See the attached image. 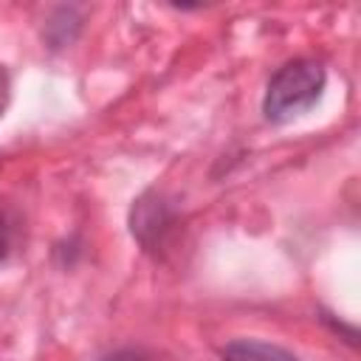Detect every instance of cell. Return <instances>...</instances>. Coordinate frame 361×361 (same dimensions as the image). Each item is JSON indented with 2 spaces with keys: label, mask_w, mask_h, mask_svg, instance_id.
<instances>
[{
  "label": "cell",
  "mask_w": 361,
  "mask_h": 361,
  "mask_svg": "<svg viewBox=\"0 0 361 361\" xmlns=\"http://www.w3.org/2000/svg\"><path fill=\"white\" fill-rule=\"evenodd\" d=\"M324 85H327V71L322 62L307 59V56L285 62L268 79V87L262 96L265 118L271 124H288L305 116L322 99Z\"/></svg>",
  "instance_id": "1"
},
{
  "label": "cell",
  "mask_w": 361,
  "mask_h": 361,
  "mask_svg": "<svg viewBox=\"0 0 361 361\" xmlns=\"http://www.w3.org/2000/svg\"><path fill=\"white\" fill-rule=\"evenodd\" d=\"M175 223H178V214H175L172 203L155 189L144 192L130 209V231L141 243L144 251L158 254L166 245Z\"/></svg>",
  "instance_id": "2"
},
{
  "label": "cell",
  "mask_w": 361,
  "mask_h": 361,
  "mask_svg": "<svg viewBox=\"0 0 361 361\" xmlns=\"http://www.w3.org/2000/svg\"><path fill=\"white\" fill-rule=\"evenodd\" d=\"M223 361H299L290 350L259 341V338H234L223 347Z\"/></svg>",
  "instance_id": "3"
},
{
  "label": "cell",
  "mask_w": 361,
  "mask_h": 361,
  "mask_svg": "<svg viewBox=\"0 0 361 361\" xmlns=\"http://www.w3.org/2000/svg\"><path fill=\"white\" fill-rule=\"evenodd\" d=\"M99 361H149L141 350H130V347H124V350H113V353H107V355H102Z\"/></svg>",
  "instance_id": "4"
},
{
  "label": "cell",
  "mask_w": 361,
  "mask_h": 361,
  "mask_svg": "<svg viewBox=\"0 0 361 361\" xmlns=\"http://www.w3.org/2000/svg\"><path fill=\"white\" fill-rule=\"evenodd\" d=\"M8 254V226H6V217L0 214V262L6 259Z\"/></svg>",
  "instance_id": "5"
},
{
  "label": "cell",
  "mask_w": 361,
  "mask_h": 361,
  "mask_svg": "<svg viewBox=\"0 0 361 361\" xmlns=\"http://www.w3.org/2000/svg\"><path fill=\"white\" fill-rule=\"evenodd\" d=\"M6 99H8V76L0 65V116H3V107H6Z\"/></svg>",
  "instance_id": "6"
}]
</instances>
